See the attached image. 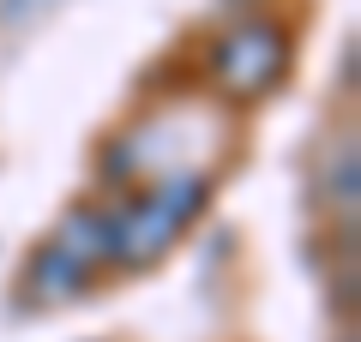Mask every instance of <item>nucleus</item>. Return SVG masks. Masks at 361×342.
I'll return each instance as SVG.
<instances>
[{"mask_svg": "<svg viewBox=\"0 0 361 342\" xmlns=\"http://www.w3.org/2000/svg\"><path fill=\"white\" fill-rule=\"evenodd\" d=\"M343 96H355V37L343 42Z\"/></svg>", "mask_w": 361, "mask_h": 342, "instance_id": "nucleus-9", "label": "nucleus"}, {"mask_svg": "<svg viewBox=\"0 0 361 342\" xmlns=\"http://www.w3.org/2000/svg\"><path fill=\"white\" fill-rule=\"evenodd\" d=\"M265 6H277V0H229V13H265Z\"/></svg>", "mask_w": 361, "mask_h": 342, "instance_id": "nucleus-10", "label": "nucleus"}, {"mask_svg": "<svg viewBox=\"0 0 361 342\" xmlns=\"http://www.w3.org/2000/svg\"><path fill=\"white\" fill-rule=\"evenodd\" d=\"M42 241H54L90 277H109V198H73Z\"/></svg>", "mask_w": 361, "mask_h": 342, "instance_id": "nucleus-5", "label": "nucleus"}, {"mask_svg": "<svg viewBox=\"0 0 361 342\" xmlns=\"http://www.w3.org/2000/svg\"><path fill=\"white\" fill-rule=\"evenodd\" d=\"M90 175H97V186H103V192H133L145 180L139 144H133L127 132H109V139L97 144V156H90Z\"/></svg>", "mask_w": 361, "mask_h": 342, "instance_id": "nucleus-6", "label": "nucleus"}, {"mask_svg": "<svg viewBox=\"0 0 361 342\" xmlns=\"http://www.w3.org/2000/svg\"><path fill=\"white\" fill-rule=\"evenodd\" d=\"M90 282H97V277H90L85 265H73L54 241H37V246L25 253V265H18V294H25V306H66V300H85Z\"/></svg>", "mask_w": 361, "mask_h": 342, "instance_id": "nucleus-3", "label": "nucleus"}, {"mask_svg": "<svg viewBox=\"0 0 361 342\" xmlns=\"http://www.w3.org/2000/svg\"><path fill=\"white\" fill-rule=\"evenodd\" d=\"M42 6H49V0H0V25H6V30H18V25H30V18H37Z\"/></svg>", "mask_w": 361, "mask_h": 342, "instance_id": "nucleus-8", "label": "nucleus"}, {"mask_svg": "<svg viewBox=\"0 0 361 342\" xmlns=\"http://www.w3.org/2000/svg\"><path fill=\"white\" fill-rule=\"evenodd\" d=\"M211 192L217 180L205 168H169V175H151L133 192L109 198V270L115 277L157 270L180 246V234L199 228V216L211 210Z\"/></svg>", "mask_w": 361, "mask_h": 342, "instance_id": "nucleus-1", "label": "nucleus"}, {"mask_svg": "<svg viewBox=\"0 0 361 342\" xmlns=\"http://www.w3.org/2000/svg\"><path fill=\"white\" fill-rule=\"evenodd\" d=\"M331 312L343 318V324H355V265L331 270Z\"/></svg>", "mask_w": 361, "mask_h": 342, "instance_id": "nucleus-7", "label": "nucleus"}, {"mask_svg": "<svg viewBox=\"0 0 361 342\" xmlns=\"http://www.w3.org/2000/svg\"><path fill=\"white\" fill-rule=\"evenodd\" d=\"M337 342H355V324H343V336H337Z\"/></svg>", "mask_w": 361, "mask_h": 342, "instance_id": "nucleus-11", "label": "nucleus"}, {"mask_svg": "<svg viewBox=\"0 0 361 342\" xmlns=\"http://www.w3.org/2000/svg\"><path fill=\"white\" fill-rule=\"evenodd\" d=\"M313 198H319V210L331 216V228H355V210H361V151H355V132H343V139H331L319 151Z\"/></svg>", "mask_w": 361, "mask_h": 342, "instance_id": "nucleus-4", "label": "nucleus"}, {"mask_svg": "<svg viewBox=\"0 0 361 342\" xmlns=\"http://www.w3.org/2000/svg\"><path fill=\"white\" fill-rule=\"evenodd\" d=\"M199 72L229 108H253L295 72V30L277 13H235L199 49Z\"/></svg>", "mask_w": 361, "mask_h": 342, "instance_id": "nucleus-2", "label": "nucleus"}]
</instances>
